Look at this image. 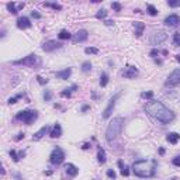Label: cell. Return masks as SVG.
<instances>
[{"label": "cell", "instance_id": "obj_1", "mask_svg": "<svg viewBox=\"0 0 180 180\" xmlns=\"http://www.w3.org/2000/svg\"><path fill=\"white\" fill-rule=\"evenodd\" d=\"M145 111L155 120H158L160 124H169L175 120L173 111H170L162 102L158 100H149V103H146L145 106Z\"/></svg>", "mask_w": 180, "mask_h": 180}, {"label": "cell", "instance_id": "obj_2", "mask_svg": "<svg viewBox=\"0 0 180 180\" xmlns=\"http://www.w3.org/2000/svg\"><path fill=\"white\" fill-rule=\"evenodd\" d=\"M155 167H156V160H137L132 165V170L137 176L139 177H152L155 176Z\"/></svg>", "mask_w": 180, "mask_h": 180}, {"label": "cell", "instance_id": "obj_3", "mask_svg": "<svg viewBox=\"0 0 180 180\" xmlns=\"http://www.w3.org/2000/svg\"><path fill=\"white\" fill-rule=\"evenodd\" d=\"M122 125H124V118L122 117H116L110 121L108 127L106 129V139L108 142L114 141L117 137L120 135L121 129H122Z\"/></svg>", "mask_w": 180, "mask_h": 180}, {"label": "cell", "instance_id": "obj_4", "mask_svg": "<svg viewBox=\"0 0 180 180\" xmlns=\"http://www.w3.org/2000/svg\"><path fill=\"white\" fill-rule=\"evenodd\" d=\"M13 65H23V66H27V68L37 69V68H39V66L42 65V59L39 58L38 55L31 53V55H28V56L23 58V59H17V61H14Z\"/></svg>", "mask_w": 180, "mask_h": 180}, {"label": "cell", "instance_id": "obj_5", "mask_svg": "<svg viewBox=\"0 0 180 180\" xmlns=\"http://www.w3.org/2000/svg\"><path fill=\"white\" fill-rule=\"evenodd\" d=\"M37 118H38V111H35V110H24V111L17 113V116H16L17 121H23L27 125H31Z\"/></svg>", "mask_w": 180, "mask_h": 180}, {"label": "cell", "instance_id": "obj_6", "mask_svg": "<svg viewBox=\"0 0 180 180\" xmlns=\"http://www.w3.org/2000/svg\"><path fill=\"white\" fill-rule=\"evenodd\" d=\"M65 160V152L62 151V148H59V146H56L53 151H52L51 156H49V162H51L52 165H61L62 162Z\"/></svg>", "mask_w": 180, "mask_h": 180}, {"label": "cell", "instance_id": "obj_7", "mask_svg": "<svg viewBox=\"0 0 180 180\" xmlns=\"http://www.w3.org/2000/svg\"><path fill=\"white\" fill-rule=\"evenodd\" d=\"M166 38H167L166 32L162 31V30H158V31H154V32L151 34L149 42H151V45H160L163 41H166Z\"/></svg>", "mask_w": 180, "mask_h": 180}, {"label": "cell", "instance_id": "obj_8", "mask_svg": "<svg viewBox=\"0 0 180 180\" xmlns=\"http://www.w3.org/2000/svg\"><path fill=\"white\" fill-rule=\"evenodd\" d=\"M177 85H180V69H175L165 82V86L166 87H176Z\"/></svg>", "mask_w": 180, "mask_h": 180}, {"label": "cell", "instance_id": "obj_9", "mask_svg": "<svg viewBox=\"0 0 180 180\" xmlns=\"http://www.w3.org/2000/svg\"><path fill=\"white\" fill-rule=\"evenodd\" d=\"M120 96H121V93H117V94H114V96L110 99L108 106L104 108V111H103V118H108V117L111 116V113H113V110H114V107H116V103Z\"/></svg>", "mask_w": 180, "mask_h": 180}, {"label": "cell", "instance_id": "obj_10", "mask_svg": "<svg viewBox=\"0 0 180 180\" xmlns=\"http://www.w3.org/2000/svg\"><path fill=\"white\" fill-rule=\"evenodd\" d=\"M61 47H62V44H61V42L51 39V41H47V42H44V45H42V51L52 52V51H55V49H59Z\"/></svg>", "mask_w": 180, "mask_h": 180}, {"label": "cell", "instance_id": "obj_11", "mask_svg": "<svg viewBox=\"0 0 180 180\" xmlns=\"http://www.w3.org/2000/svg\"><path fill=\"white\" fill-rule=\"evenodd\" d=\"M165 24L167 27H176L180 24V17L177 14H169L165 18Z\"/></svg>", "mask_w": 180, "mask_h": 180}, {"label": "cell", "instance_id": "obj_12", "mask_svg": "<svg viewBox=\"0 0 180 180\" xmlns=\"http://www.w3.org/2000/svg\"><path fill=\"white\" fill-rule=\"evenodd\" d=\"M87 37H89V32L86 30H79L75 34V37H73V41L75 42H83V41L87 39Z\"/></svg>", "mask_w": 180, "mask_h": 180}, {"label": "cell", "instance_id": "obj_13", "mask_svg": "<svg viewBox=\"0 0 180 180\" xmlns=\"http://www.w3.org/2000/svg\"><path fill=\"white\" fill-rule=\"evenodd\" d=\"M137 75H138V69H137V68H134V66H128V68H127V70H124V72H122V76L127 77V79H134Z\"/></svg>", "mask_w": 180, "mask_h": 180}, {"label": "cell", "instance_id": "obj_14", "mask_svg": "<svg viewBox=\"0 0 180 180\" xmlns=\"http://www.w3.org/2000/svg\"><path fill=\"white\" fill-rule=\"evenodd\" d=\"M65 172L68 173V176H69V177H75L77 173H79V169H77L73 163H68V165L65 166Z\"/></svg>", "mask_w": 180, "mask_h": 180}, {"label": "cell", "instance_id": "obj_15", "mask_svg": "<svg viewBox=\"0 0 180 180\" xmlns=\"http://www.w3.org/2000/svg\"><path fill=\"white\" fill-rule=\"evenodd\" d=\"M17 27H18L20 30H26V28H30V27H31V23H30V20H28L27 17H20V18L17 20Z\"/></svg>", "mask_w": 180, "mask_h": 180}, {"label": "cell", "instance_id": "obj_16", "mask_svg": "<svg viewBox=\"0 0 180 180\" xmlns=\"http://www.w3.org/2000/svg\"><path fill=\"white\" fill-rule=\"evenodd\" d=\"M51 135L52 138H59L61 135H62V127H61V124H55L53 127H52V129H51Z\"/></svg>", "mask_w": 180, "mask_h": 180}, {"label": "cell", "instance_id": "obj_17", "mask_svg": "<svg viewBox=\"0 0 180 180\" xmlns=\"http://www.w3.org/2000/svg\"><path fill=\"white\" fill-rule=\"evenodd\" d=\"M70 75H72V69H70V68H66V69L61 70V72H56V77H58V79H62V80L68 79Z\"/></svg>", "mask_w": 180, "mask_h": 180}, {"label": "cell", "instance_id": "obj_18", "mask_svg": "<svg viewBox=\"0 0 180 180\" xmlns=\"http://www.w3.org/2000/svg\"><path fill=\"white\" fill-rule=\"evenodd\" d=\"M47 131H48V127H47V125H45V127H42L38 132H35V134L32 135V141H38V139H41V138L47 134Z\"/></svg>", "mask_w": 180, "mask_h": 180}, {"label": "cell", "instance_id": "obj_19", "mask_svg": "<svg viewBox=\"0 0 180 180\" xmlns=\"http://www.w3.org/2000/svg\"><path fill=\"white\" fill-rule=\"evenodd\" d=\"M143 28H145L143 23H141V21H137V23H134V30H135V34H137V37H141L142 32H143Z\"/></svg>", "mask_w": 180, "mask_h": 180}, {"label": "cell", "instance_id": "obj_20", "mask_svg": "<svg viewBox=\"0 0 180 180\" xmlns=\"http://www.w3.org/2000/svg\"><path fill=\"white\" fill-rule=\"evenodd\" d=\"M180 139V135L179 134H176V132H170V134H167V141L169 143H177V141Z\"/></svg>", "mask_w": 180, "mask_h": 180}, {"label": "cell", "instance_id": "obj_21", "mask_svg": "<svg viewBox=\"0 0 180 180\" xmlns=\"http://www.w3.org/2000/svg\"><path fill=\"white\" fill-rule=\"evenodd\" d=\"M118 166H120V169H121V175H122V176H125V177L129 176V169L122 160H118Z\"/></svg>", "mask_w": 180, "mask_h": 180}, {"label": "cell", "instance_id": "obj_22", "mask_svg": "<svg viewBox=\"0 0 180 180\" xmlns=\"http://www.w3.org/2000/svg\"><path fill=\"white\" fill-rule=\"evenodd\" d=\"M76 89H77V85H72L70 87H68V89H65L64 91H61V96H62V97H70L72 91H75Z\"/></svg>", "mask_w": 180, "mask_h": 180}, {"label": "cell", "instance_id": "obj_23", "mask_svg": "<svg viewBox=\"0 0 180 180\" xmlns=\"http://www.w3.org/2000/svg\"><path fill=\"white\" fill-rule=\"evenodd\" d=\"M58 37H59V39H69V38H72V34H70L68 30H62V31L58 34Z\"/></svg>", "mask_w": 180, "mask_h": 180}, {"label": "cell", "instance_id": "obj_24", "mask_svg": "<svg viewBox=\"0 0 180 180\" xmlns=\"http://www.w3.org/2000/svg\"><path fill=\"white\" fill-rule=\"evenodd\" d=\"M97 160L100 162V163H104L106 162V152H104V149H99V152H97Z\"/></svg>", "mask_w": 180, "mask_h": 180}, {"label": "cell", "instance_id": "obj_25", "mask_svg": "<svg viewBox=\"0 0 180 180\" xmlns=\"http://www.w3.org/2000/svg\"><path fill=\"white\" fill-rule=\"evenodd\" d=\"M107 83H108V75L107 73H102V76H100V86L106 87Z\"/></svg>", "mask_w": 180, "mask_h": 180}, {"label": "cell", "instance_id": "obj_26", "mask_svg": "<svg viewBox=\"0 0 180 180\" xmlns=\"http://www.w3.org/2000/svg\"><path fill=\"white\" fill-rule=\"evenodd\" d=\"M7 9H9V12L12 14H17V9H16V3H7Z\"/></svg>", "mask_w": 180, "mask_h": 180}, {"label": "cell", "instance_id": "obj_27", "mask_svg": "<svg viewBox=\"0 0 180 180\" xmlns=\"http://www.w3.org/2000/svg\"><path fill=\"white\" fill-rule=\"evenodd\" d=\"M44 6H45V7H52V9H55V10H61V9H62V6H61V4H56V3H44Z\"/></svg>", "mask_w": 180, "mask_h": 180}, {"label": "cell", "instance_id": "obj_28", "mask_svg": "<svg viewBox=\"0 0 180 180\" xmlns=\"http://www.w3.org/2000/svg\"><path fill=\"white\" fill-rule=\"evenodd\" d=\"M96 17H97L99 20H102V18H106V17H107V10H104V9L99 10V12H97V14H96Z\"/></svg>", "mask_w": 180, "mask_h": 180}, {"label": "cell", "instance_id": "obj_29", "mask_svg": "<svg viewBox=\"0 0 180 180\" xmlns=\"http://www.w3.org/2000/svg\"><path fill=\"white\" fill-rule=\"evenodd\" d=\"M85 52H86L87 55H90V53L96 55V53H99V49H97V48H94V47H87V48L85 49Z\"/></svg>", "mask_w": 180, "mask_h": 180}, {"label": "cell", "instance_id": "obj_30", "mask_svg": "<svg viewBox=\"0 0 180 180\" xmlns=\"http://www.w3.org/2000/svg\"><path fill=\"white\" fill-rule=\"evenodd\" d=\"M90 69H91V64H90L89 61H86V62L82 64V70H83V72H89Z\"/></svg>", "mask_w": 180, "mask_h": 180}, {"label": "cell", "instance_id": "obj_31", "mask_svg": "<svg viewBox=\"0 0 180 180\" xmlns=\"http://www.w3.org/2000/svg\"><path fill=\"white\" fill-rule=\"evenodd\" d=\"M141 97L142 99H148V100H151L152 97H154V93L152 91H143L141 94Z\"/></svg>", "mask_w": 180, "mask_h": 180}, {"label": "cell", "instance_id": "obj_32", "mask_svg": "<svg viewBox=\"0 0 180 180\" xmlns=\"http://www.w3.org/2000/svg\"><path fill=\"white\" fill-rule=\"evenodd\" d=\"M148 13L151 14V16H156V14H158V10H156V7H155V6L149 4V6H148Z\"/></svg>", "mask_w": 180, "mask_h": 180}, {"label": "cell", "instance_id": "obj_33", "mask_svg": "<svg viewBox=\"0 0 180 180\" xmlns=\"http://www.w3.org/2000/svg\"><path fill=\"white\" fill-rule=\"evenodd\" d=\"M173 44H175L176 47H180V34L179 32H176V34L173 35Z\"/></svg>", "mask_w": 180, "mask_h": 180}, {"label": "cell", "instance_id": "obj_34", "mask_svg": "<svg viewBox=\"0 0 180 180\" xmlns=\"http://www.w3.org/2000/svg\"><path fill=\"white\" fill-rule=\"evenodd\" d=\"M51 99H52V93L49 90H45V93H44V100H45V102H49Z\"/></svg>", "mask_w": 180, "mask_h": 180}, {"label": "cell", "instance_id": "obj_35", "mask_svg": "<svg viewBox=\"0 0 180 180\" xmlns=\"http://www.w3.org/2000/svg\"><path fill=\"white\" fill-rule=\"evenodd\" d=\"M10 156L13 158L14 162H18V160H20V158H18V155H17V152H16V151H10Z\"/></svg>", "mask_w": 180, "mask_h": 180}, {"label": "cell", "instance_id": "obj_36", "mask_svg": "<svg viewBox=\"0 0 180 180\" xmlns=\"http://www.w3.org/2000/svg\"><path fill=\"white\" fill-rule=\"evenodd\" d=\"M21 96H23V94H18V96H16V97H10V99H9V104H14Z\"/></svg>", "mask_w": 180, "mask_h": 180}, {"label": "cell", "instance_id": "obj_37", "mask_svg": "<svg viewBox=\"0 0 180 180\" xmlns=\"http://www.w3.org/2000/svg\"><path fill=\"white\" fill-rule=\"evenodd\" d=\"M111 7H113L116 12H120V10H121V4H120V3H116V1L111 3Z\"/></svg>", "mask_w": 180, "mask_h": 180}, {"label": "cell", "instance_id": "obj_38", "mask_svg": "<svg viewBox=\"0 0 180 180\" xmlns=\"http://www.w3.org/2000/svg\"><path fill=\"white\" fill-rule=\"evenodd\" d=\"M107 176H108L110 179H116V172L110 169V170H107Z\"/></svg>", "mask_w": 180, "mask_h": 180}, {"label": "cell", "instance_id": "obj_39", "mask_svg": "<svg viewBox=\"0 0 180 180\" xmlns=\"http://www.w3.org/2000/svg\"><path fill=\"white\" fill-rule=\"evenodd\" d=\"M31 16H32V18H41V14L39 13H37V12H31Z\"/></svg>", "mask_w": 180, "mask_h": 180}, {"label": "cell", "instance_id": "obj_40", "mask_svg": "<svg viewBox=\"0 0 180 180\" xmlns=\"http://www.w3.org/2000/svg\"><path fill=\"white\" fill-rule=\"evenodd\" d=\"M173 165L175 166H180V158H175L173 159Z\"/></svg>", "mask_w": 180, "mask_h": 180}, {"label": "cell", "instance_id": "obj_41", "mask_svg": "<svg viewBox=\"0 0 180 180\" xmlns=\"http://www.w3.org/2000/svg\"><path fill=\"white\" fill-rule=\"evenodd\" d=\"M180 1H169V6L170 7H176V6H179Z\"/></svg>", "mask_w": 180, "mask_h": 180}, {"label": "cell", "instance_id": "obj_42", "mask_svg": "<svg viewBox=\"0 0 180 180\" xmlns=\"http://www.w3.org/2000/svg\"><path fill=\"white\" fill-rule=\"evenodd\" d=\"M37 79H38V82H39V83H41V85H45V83L48 82V80H44V79H42V77H41V76H37Z\"/></svg>", "mask_w": 180, "mask_h": 180}, {"label": "cell", "instance_id": "obj_43", "mask_svg": "<svg viewBox=\"0 0 180 180\" xmlns=\"http://www.w3.org/2000/svg\"><path fill=\"white\" fill-rule=\"evenodd\" d=\"M21 138H24V134H23V132H21V134H18V137H17L16 139H17V141H20Z\"/></svg>", "mask_w": 180, "mask_h": 180}, {"label": "cell", "instance_id": "obj_44", "mask_svg": "<svg viewBox=\"0 0 180 180\" xmlns=\"http://www.w3.org/2000/svg\"><path fill=\"white\" fill-rule=\"evenodd\" d=\"M86 110H89V106H83L82 107V111H86Z\"/></svg>", "mask_w": 180, "mask_h": 180}, {"label": "cell", "instance_id": "obj_45", "mask_svg": "<svg viewBox=\"0 0 180 180\" xmlns=\"http://www.w3.org/2000/svg\"><path fill=\"white\" fill-rule=\"evenodd\" d=\"M156 53H158V51H156V49H154V51L151 52V55H152V56H155V55H156Z\"/></svg>", "mask_w": 180, "mask_h": 180}, {"label": "cell", "instance_id": "obj_46", "mask_svg": "<svg viewBox=\"0 0 180 180\" xmlns=\"http://www.w3.org/2000/svg\"><path fill=\"white\" fill-rule=\"evenodd\" d=\"M106 24H107V26H113L114 23H113V21H106Z\"/></svg>", "mask_w": 180, "mask_h": 180}, {"label": "cell", "instance_id": "obj_47", "mask_svg": "<svg viewBox=\"0 0 180 180\" xmlns=\"http://www.w3.org/2000/svg\"><path fill=\"white\" fill-rule=\"evenodd\" d=\"M176 59H177V62H180V55H177V56H176Z\"/></svg>", "mask_w": 180, "mask_h": 180}, {"label": "cell", "instance_id": "obj_48", "mask_svg": "<svg viewBox=\"0 0 180 180\" xmlns=\"http://www.w3.org/2000/svg\"><path fill=\"white\" fill-rule=\"evenodd\" d=\"M96 180H97V179H96Z\"/></svg>", "mask_w": 180, "mask_h": 180}]
</instances>
